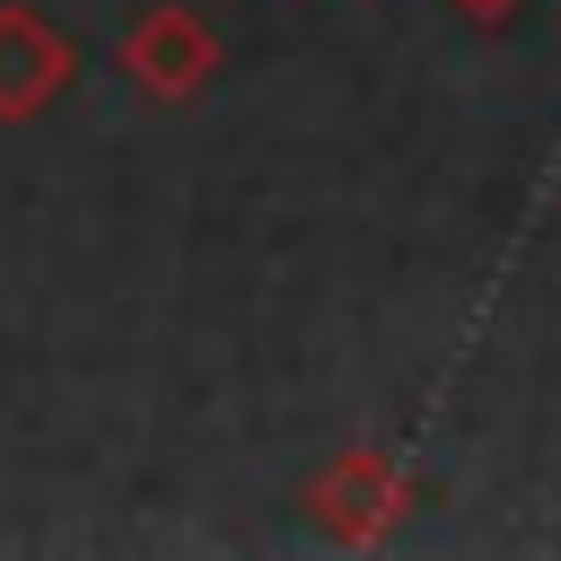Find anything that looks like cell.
I'll return each instance as SVG.
<instances>
[{
	"label": "cell",
	"instance_id": "obj_2",
	"mask_svg": "<svg viewBox=\"0 0 561 561\" xmlns=\"http://www.w3.org/2000/svg\"><path fill=\"white\" fill-rule=\"evenodd\" d=\"M123 79L149 96V105H193L210 79H219V35H210V18L202 9H184V0H149L131 26H123Z\"/></svg>",
	"mask_w": 561,
	"mask_h": 561
},
{
	"label": "cell",
	"instance_id": "obj_4",
	"mask_svg": "<svg viewBox=\"0 0 561 561\" xmlns=\"http://www.w3.org/2000/svg\"><path fill=\"white\" fill-rule=\"evenodd\" d=\"M447 9H456L465 26H508V18L526 9V0H447Z\"/></svg>",
	"mask_w": 561,
	"mask_h": 561
},
{
	"label": "cell",
	"instance_id": "obj_3",
	"mask_svg": "<svg viewBox=\"0 0 561 561\" xmlns=\"http://www.w3.org/2000/svg\"><path fill=\"white\" fill-rule=\"evenodd\" d=\"M70 79H79V44L26 0H0V123H35Z\"/></svg>",
	"mask_w": 561,
	"mask_h": 561
},
{
	"label": "cell",
	"instance_id": "obj_1",
	"mask_svg": "<svg viewBox=\"0 0 561 561\" xmlns=\"http://www.w3.org/2000/svg\"><path fill=\"white\" fill-rule=\"evenodd\" d=\"M307 517H316L333 543L368 552V543H386V535L412 517V473H403L386 447H342V456H324V465L307 473Z\"/></svg>",
	"mask_w": 561,
	"mask_h": 561
}]
</instances>
